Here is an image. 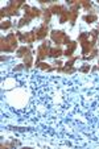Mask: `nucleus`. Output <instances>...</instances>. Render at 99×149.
Listing matches in <instances>:
<instances>
[{
	"instance_id": "nucleus-1",
	"label": "nucleus",
	"mask_w": 99,
	"mask_h": 149,
	"mask_svg": "<svg viewBox=\"0 0 99 149\" xmlns=\"http://www.w3.org/2000/svg\"><path fill=\"white\" fill-rule=\"evenodd\" d=\"M0 49H1V52H8V53H11V52H15L19 49V46H17V36L16 33H9L8 36L6 37H1V46H0Z\"/></svg>"
},
{
	"instance_id": "nucleus-2",
	"label": "nucleus",
	"mask_w": 99,
	"mask_h": 149,
	"mask_svg": "<svg viewBox=\"0 0 99 149\" xmlns=\"http://www.w3.org/2000/svg\"><path fill=\"white\" fill-rule=\"evenodd\" d=\"M24 0H12L6 8H1V17L4 16H16L19 13V9L23 8Z\"/></svg>"
},
{
	"instance_id": "nucleus-3",
	"label": "nucleus",
	"mask_w": 99,
	"mask_h": 149,
	"mask_svg": "<svg viewBox=\"0 0 99 149\" xmlns=\"http://www.w3.org/2000/svg\"><path fill=\"white\" fill-rule=\"evenodd\" d=\"M89 37H90V33H82L78 37V41L82 45V54H90L91 50L94 49V45H95L93 41L89 40Z\"/></svg>"
},
{
	"instance_id": "nucleus-4",
	"label": "nucleus",
	"mask_w": 99,
	"mask_h": 149,
	"mask_svg": "<svg viewBox=\"0 0 99 149\" xmlns=\"http://www.w3.org/2000/svg\"><path fill=\"white\" fill-rule=\"evenodd\" d=\"M50 49H52L50 48V42H49V41H44L43 44L38 46V49H37V62L44 61V59L49 56Z\"/></svg>"
},
{
	"instance_id": "nucleus-5",
	"label": "nucleus",
	"mask_w": 99,
	"mask_h": 149,
	"mask_svg": "<svg viewBox=\"0 0 99 149\" xmlns=\"http://www.w3.org/2000/svg\"><path fill=\"white\" fill-rule=\"evenodd\" d=\"M23 9L25 11L24 17H28L29 20H33L34 17H40L43 15V12L40 11L38 8H36V7H29V6H26V4L23 6Z\"/></svg>"
},
{
	"instance_id": "nucleus-6",
	"label": "nucleus",
	"mask_w": 99,
	"mask_h": 149,
	"mask_svg": "<svg viewBox=\"0 0 99 149\" xmlns=\"http://www.w3.org/2000/svg\"><path fill=\"white\" fill-rule=\"evenodd\" d=\"M50 37H52V40L56 42L57 45H62L68 36H66V33L63 31H57V29H54V31H52Z\"/></svg>"
},
{
	"instance_id": "nucleus-7",
	"label": "nucleus",
	"mask_w": 99,
	"mask_h": 149,
	"mask_svg": "<svg viewBox=\"0 0 99 149\" xmlns=\"http://www.w3.org/2000/svg\"><path fill=\"white\" fill-rule=\"evenodd\" d=\"M17 36V40L19 41H23V42H26V44H33L34 41H36V34H34V32H28V33H21V32H17L16 33Z\"/></svg>"
},
{
	"instance_id": "nucleus-8",
	"label": "nucleus",
	"mask_w": 99,
	"mask_h": 149,
	"mask_svg": "<svg viewBox=\"0 0 99 149\" xmlns=\"http://www.w3.org/2000/svg\"><path fill=\"white\" fill-rule=\"evenodd\" d=\"M33 32H34V34H36V38L37 40H44L46 37V34H48L49 28H48V25L43 24V25L38 26V28H34Z\"/></svg>"
},
{
	"instance_id": "nucleus-9",
	"label": "nucleus",
	"mask_w": 99,
	"mask_h": 149,
	"mask_svg": "<svg viewBox=\"0 0 99 149\" xmlns=\"http://www.w3.org/2000/svg\"><path fill=\"white\" fill-rule=\"evenodd\" d=\"M49 9H50V12L53 15H59V16L66 11L65 6H61V4H52V6L49 7Z\"/></svg>"
},
{
	"instance_id": "nucleus-10",
	"label": "nucleus",
	"mask_w": 99,
	"mask_h": 149,
	"mask_svg": "<svg viewBox=\"0 0 99 149\" xmlns=\"http://www.w3.org/2000/svg\"><path fill=\"white\" fill-rule=\"evenodd\" d=\"M29 54H32L31 53V48H29V46H25V45L20 46V48L16 50V56L20 57V58H24V57L29 56Z\"/></svg>"
},
{
	"instance_id": "nucleus-11",
	"label": "nucleus",
	"mask_w": 99,
	"mask_h": 149,
	"mask_svg": "<svg viewBox=\"0 0 99 149\" xmlns=\"http://www.w3.org/2000/svg\"><path fill=\"white\" fill-rule=\"evenodd\" d=\"M75 48H77V42H75V41H71L70 45L68 46V49L63 52V56L68 57V58H71V57H73L74 50H75Z\"/></svg>"
},
{
	"instance_id": "nucleus-12",
	"label": "nucleus",
	"mask_w": 99,
	"mask_h": 149,
	"mask_svg": "<svg viewBox=\"0 0 99 149\" xmlns=\"http://www.w3.org/2000/svg\"><path fill=\"white\" fill-rule=\"evenodd\" d=\"M61 56H63V50L59 46H56V48L50 49V53H49V57H53V58H59Z\"/></svg>"
},
{
	"instance_id": "nucleus-13",
	"label": "nucleus",
	"mask_w": 99,
	"mask_h": 149,
	"mask_svg": "<svg viewBox=\"0 0 99 149\" xmlns=\"http://www.w3.org/2000/svg\"><path fill=\"white\" fill-rule=\"evenodd\" d=\"M36 68L41 69V70H46V71H53L54 68H52V66H49L46 62H43V61H40V62H36Z\"/></svg>"
},
{
	"instance_id": "nucleus-14",
	"label": "nucleus",
	"mask_w": 99,
	"mask_h": 149,
	"mask_svg": "<svg viewBox=\"0 0 99 149\" xmlns=\"http://www.w3.org/2000/svg\"><path fill=\"white\" fill-rule=\"evenodd\" d=\"M43 15H44V23L43 24L48 25V24L50 23V19H52V15H53V13L50 12V9H49V8H45V9H44V13Z\"/></svg>"
},
{
	"instance_id": "nucleus-15",
	"label": "nucleus",
	"mask_w": 99,
	"mask_h": 149,
	"mask_svg": "<svg viewBox=\"0 0 99 149\" xmlns=\"http://www.w3.org/2000/svg\"><path fill=\"white\" fill-rule=\"evenodd\" d=\"M66 21H70V11H69V9H66V11L59 16V23L61 24L66 23Z\"/></svg>"
},
{
	"instance_id": "nucleus-16",
	"label": "nucleus",
	"mask_w": 99,
	"mask_h": 149,
	"mask_svg": "<svg viewBox=\"0 0 99 149\" xmlns=\"http://www.w3.org/2000/svg\"><path fill=\"white\" fill-rule=\"evenodd\" d=\"M32 65H33V57H32V54L24 57V66H25V69H31Z\"/></svg>"
},
{
	"instance_id": "nucleus-17",
	"label": "nucleus",
	"mask_w": 99,
	"mask_h": 149,
	"mask_svg": "<svg viewBox=\"0 0 99 149\" xmlns=\"http://www.w3.org/2000/svg\"><path fill=\"white\" fill-rule=\"evenodd\" d=\"M83 20H85L86 23H95L96 20H98V16H96L95 13H91V15H86V16H83Z\"/></svg>"
},
{
	"instance_id": "nucleus-18",
	"label": "nucleus",
	"mask_w": 99,
	"mask_h": 149,
	"mask_svg": "<svg viewBox=\"0 0 99 149\" xmlns=\"http://www.w3.org/2000/svg\"><path fill=\"white\" fill-rule=\"evenodd\" d=\"M98 53H99V50L96 48H94L93 50H91V53H90V56H83V57H81L82 59H87V61H90V59H93V58H95L96 56H98Z\"/></svg>"
},
{
	"instance_id": "nucleus-19",
	"label": "nucleus",
	"mask_w": 99,
	"mask_h": 149,
	"mask_svg": "<svg viewBox=\"0 0 99 149\" xmlns=\"http://www.w3.org/2000/svg\"><path fill=\"white\" fill-rule=\"evenodd\" d=\"M79 3H81V6H82L86 11H93V8H91V3L89 1V0H79Z\"/></svg>"
},
{
	"instance_id": "nucleus-20",
	"label": "nucleus",
	"mask_w": 99,
	"mask_h": 149,
	"mask_svg": "<svg viewBox=\"0 0 99 149\" xmlns=\"http://www.w3.org/2000/svg\"><path fill=\"white\" fill-rule=\"evenodd\" d=\"M31 21H32V20H29L28 17H23V19L19 21V24H17V28H23L24 25H28Z\"/></svg>"
},
{
	"instance_id": "nucleus-21",
	"label": "nucleus",
	"mask_w": 99,
	"mask_h": 149,
	"mask_svg": "<svg viewBox=\"0 0 99 149\" xmlns=\"http://www.w3.org/2000/svg\"><path fill=\"white\" fill-rule=\"evenodd\" d=\"M12 26V23L9 21V20H6V21H3L1 23V25H0V28L3 29V31H6V29H9Z\"/></svg>"
},
{
	"instance_id": "nucleus-22",
	"label": "nucleus",
	"mask_w": 99,
	"mask_h": 149,
	"mask_svg": "<svg viewBox=\"0 0 99 149\" xmlns=\"http://www.w3.org/2000/svg\"><path fill=\"white\" fill-rule=\"evenodd\" d=\"M77 59H78V57H71V58L65 63V66L66 68H73V63L77 61Z\"/></svg>"
},
{
	"instance_id": "nucleus-23",
	"label": "nucleus",
	"mask_w": 99,
	"mask_h": 149,
	"mask_svg": "<svg viewBox=\"0 0 99 149\" xmlns=\"http://www.w3.org/2000/svg\"><path fill=\"white\" fill-rule=\"evenodd\" d=\"M90 69H91L90 65H85V66H82V68L79 69V71H82V73H89V71H90Z\"/></svg>"
},
{
	"instance_id": "nucleus-24",
	"label": "nucleus",
	"mask_w": 99,
	"mask_h": 149,
	"mask_svg": "<svg viewBox=\"0 0 99 149\" xmlns=\"http://www.w3.org/2000/svg\"><path fill=\"white\" fill-rule=\"evenodd\" d=\"M25 66H24V63H21V65H19V66H16L15 68V71H19V70H21V69H24Z\"/></svg>"
},
{
	"instance_id": "nucleus-25",
	"label": "nucleus",
	"mask_w": 99,
	"mask_h": 149,
	"mask_svg": "<svg viewBox=\"0 0 99 149\" xmlns=\"http://www.w3.org/2000/svg\"><path fill=\"white\" fill-rule=\"evenodd\" d=\"M98 31H99V28H98Z\"/></svg>"
},
{
	"instance_id": "nucleus-26",
	"label": "nucleus",
	"mask_w": 99,
	"mask_h": 149,
	"mask_svg": "<svg viewBox=\"0 0 99 149\" xmlns=\"http://www.w3.org/2000/svg\"><path fill=\"white\" fill-rule=\"evenodd\" d=\"M98 3H99V1H98Z\"/></svg>"
}]
</instances>
